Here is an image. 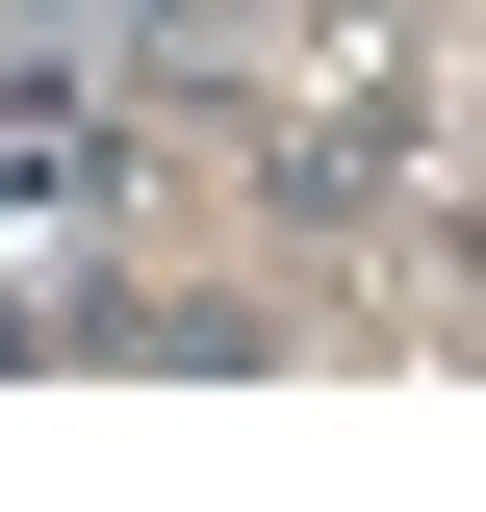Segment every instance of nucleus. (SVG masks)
<instances>
[{"mask_svg": "<svg viewBox=\"0 0 486 512\" xmlns=\"http://www.w3.org/2000/svg\"><path fill=\"white\" fill-rule=\"evenodd\" d=\"M410 128H435V77L384 52V26H333V77H307V128H282V180H307V205H384V154H410Z\"/></svg>", "mask_w": 486, "mask_h": 512, "instance_id": "obj_1", "label": "nucleus"}]
</instances>
